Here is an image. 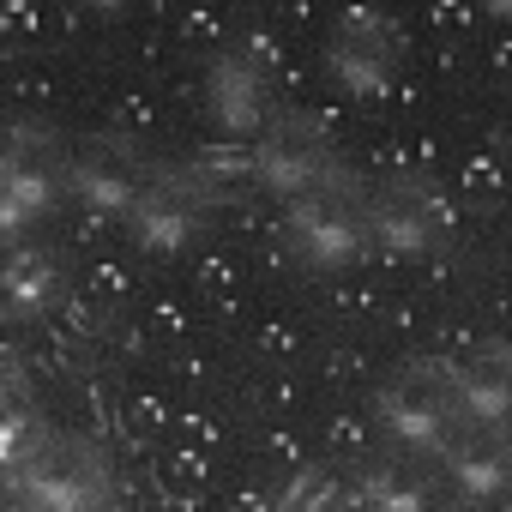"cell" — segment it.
Instances as JSON below:
<instances>
[{"label": "cell", "instance_id": "4", "mask_svg": "<svg viewBox=\"0 0 512 512\" xmlns=\"http://www.w3.org/2000/svg\"><path fill=\"white\" fill-rule=\"evenodd\" d=\"M488 13L494 19H512V0H488Z\"/></svg>", "mask_w": 512, "mask_h": 512}, {"label": "cell", "instance_id": "2", "mask_svg": "<svg viewBox=\"0 0 512 512\" xmlns=\"http://www.w3.org/2000/svg\"><path fill=\"white\" fill-rule=\"evenodd\" d=\"M205 103L229 133H247V121H260L266 109V67L253 55H217L205 73Z\"/></svg>", "mask_w": 512, "mask_h": 512}, {"label": "cell", "instance_id": "1", "mask_svg": "<svg viewBox=\"0 0 512 512\" xmlns=\"http://www.w3.org/2000/svg\"><path fill=\"white\" fill-rule=\"evenodd\" d=\"M320 61H326V79L338 91H350V97L386 91V79L398 73V25L386 13H374V7H350L332 25Z\"/></svg>", "mask_w": 512, "mask_h": 512}, {"label": "cell", "instance_id": "3", "mask_svg": "<svg viewBox=\"0 0 512 512\" xmlns=\"http://www.w3.org/2000/svg\"><path fill=\"white\" fill-rule=\"evenodd\" d=\"M79 7H91V13H121V7H133V0H79Z\"/></svg>", "mask_w": 512, "mask_h": 512}]
</instances>
